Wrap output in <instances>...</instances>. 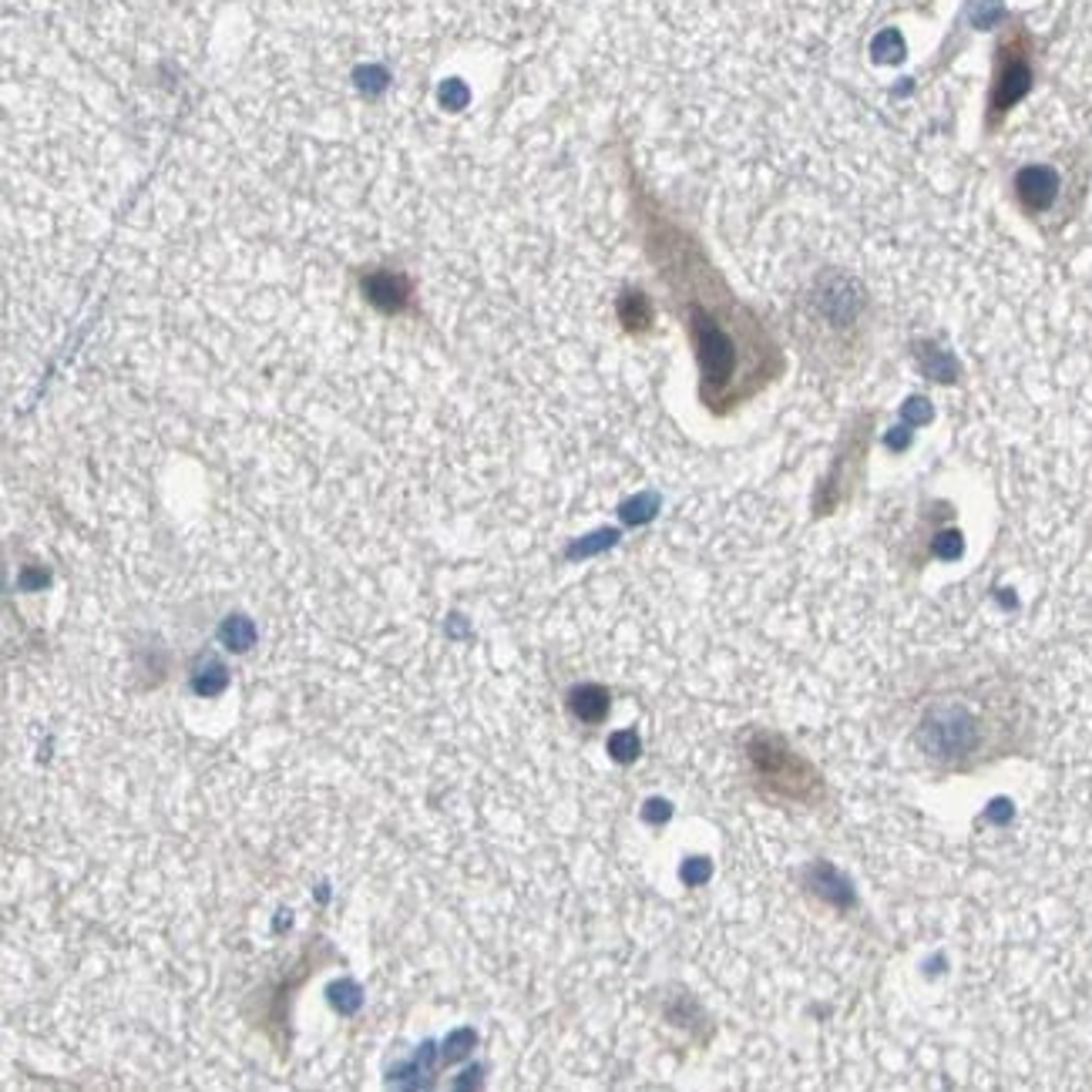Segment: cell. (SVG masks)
<instances>
[{"instance_id": "1", "label": "cell", "mask_w": 1092, "mask_h": 1092, "mask_svg": "<svg viewBox=\"0 0 1092 1092\" xmlns=\"http://www.w3.org/2000/svg\"><path fill=\"white\" fill-rule=\"evenodd\" d=\"M749 767L760 786H767L774 797L797 803H817L824 797V780L807 760L793 747H786L784 736L774 733H757L749 740Z\"/></svg>"}]
</instances>
